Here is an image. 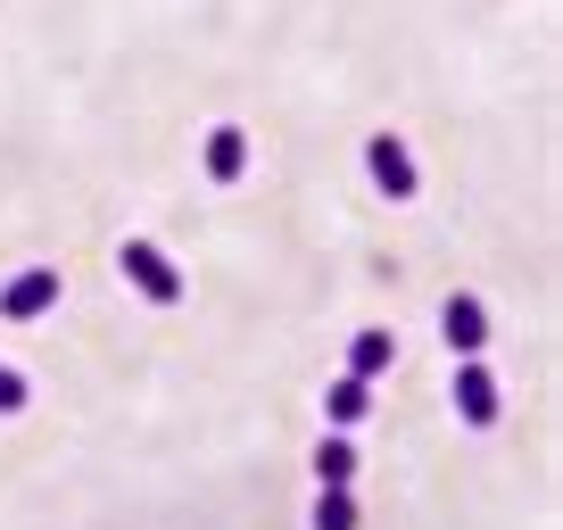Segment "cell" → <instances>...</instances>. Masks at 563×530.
I'll list each match as a JSON object with an SVG mask.
<instances>
[{"label":"cell","instance_id":"1","mask_svg":"<svg viewBox=\"0 0 563 530\" xmlns=\"http://www.w3.org/2000/svg\"><path fill=\"white\" fill-rule=\"evenodd\" d=\"M117 265H124V283H133L150 307H183V290H191V283H183V265L166 257L158 241H124V249H117Z\"/></svg>","mask_w":563,"mask_h":530},{"label":"cell","instance_id":"2","mask_svg":"<svg viewBox=\"0 0 563 530\" xmlns=\"http://www.w3.org/2000/svg\"><path fill=\"white\" fill-rule=\"evenodd\" d=\"M365 166H373V191H382L389 208H406V199L422 191V175H415V150H406L398 133H373V142H365Z\"/></svg>","mask_w":563,"mask_h":530},{"label":"cell","instance_id":"3","mask_svg":"<svg viewBox=\"0 0 563 530\" xmlns=\"http://www.w3.org/2000/svg\"><path fill=\"white\" fill-rule=\"evenodd\" d=\"M448 398H456V415H464L473 431H489L497 407H506V398H497V373L481 365V356H456V389H448Z\"/></svg>","mask_w":563,"mask_h":530},{"label":"cell","instance_id":"4","mask_svg":"<svg viewBox=\"0 0 563 530\" xmlns=\"http://www.w3.org/2000/svg\"><path fill=\"white\" fill-rule=\"evenodd\" d=\"M58 307V265H34V274H18V283L0 290V316L9 323H42Z\"/></svg>","mask_w":563,"mask_h":530},{"label":"cell","instance_id":"5","mask_svg":"<svg viewBox=\"0 0 563 530\" xmlns=\"http://www.w3.org/2000/svg\"><path fill=\"white\" fill-rule=\"evenodd\" d=\"M440 340L456 356H481V349H489V307H481L473 290H456V299L440 307Z\"/></svg>","mask_w":563,"mask_h":530},{"label":"cell","instance_id":"6","mask_svg":"<svg viewBox=\"0 0 563 530\" xmlns=\"http://www.w3.org/2000/svg\"><path fill=\"white\" fill-rule=\"evenodd\" d=\"M241 175H249V133H241V124H208V183L232 191Z\"/></svg>","mask_w":563,"mask_h":530},{"label":"cell","instance_id":"7","mask_svg":"<svg viewBox=\"0 0 563 530\" xmlns=\"http://www.w3.org/2000/svg\"><path fill=\"white\" fill-rule=\"evenodd\" d=\"M323 415H332V431H356L373 415V382H356V373H340L332 389H323Z\"/></svg>","mask_w":563,"mask_h":530},{"label":"cell","instance_id":"8","mask_svg":"<svg viewBox=\"0 0 563 530\" xmlns=\"http://www.w3.org/2000/svg\"><path fill=\"white\" fill-rule=\"evenodd\" d=\"M389 365H398V340H389V332H356L349 340V373H356V382H382Z\"/></svg>","mask_w":563,"mask_h":530},{"label":"cell","instance_id":"9","mask_svg":"<svg viewBox=\"0 0 563 530\" xmlns=\"http://www.w3.org/2000/svg\"><path fill=\"white\" fill-rule=\"evenodd\" d=\"M349 481H356V448H349V431H332L316 448V489H349Z\"/></svg>","mask_w":563,"mask_h":530},{"label":"cell","instance_id":"10","mask_svg":"<svg viewBox=\"0 0 563 530\" xmlns=\"http://www.w3.org/2000/svg\"><path fill=\"white\" fill-rule=\"evenodd\" d=\"M316 530H356V497L349 489H316Z\"/></svg>","mask_w":563,"mask_h":530},{"label":"cell","instance_id":"11","mask_svg":"<svg viewBox=\"0 0 563 530\" xmlns=\"http://www.w3.org/2000/svg\"><path fill=\"white\" fill-rule=\"evenodd\" d=\"M0 415H25V373L0 365Z\"/></svg>","mask_w":563,"mask_h":530}]
</instances>
